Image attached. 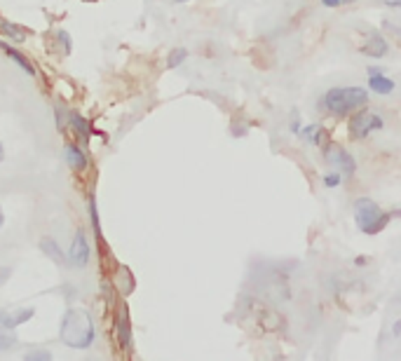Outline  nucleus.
<instances>
[{
    "label": "nucleus",
    "mask_w": 401,
    "mask_h": 361,
    "mask_svg": "<svg viewBox=\"0 0 401 361\" xmlns=\"http://www.w3.org/2000/svg\"><path fill=\"white\" fill-rule=\"evenodd\" d=\"M59 340L70 350H87L94 343V322H91L89 312L80 308L66 310L59 326Z\"/></svg>",
    "instance_id": "1"
},
{
    "label": "nucleus",
    "mask_w": 401,
    "mask_h": 361,
    "mask_svg": "<svg viewBox=\"0 0 401 361\" xmlns=\"http://www.w3.org/2000/svg\"><path fill=\"white\" fill-rule=\"evenodd\" d=\"M369 103V92L364 87H333L322 96V108L331 115L345 117Z\"/></svg>",
    "instance_id": "2"
},
{
    "label": "nucleus",
    "mask_w": 401,
    "mask_h": 361,
    "mask_svg": "<svg viewBox=\"0 0 401 361\" xmlns=\"http://www.w3.org/2000/svg\"><path fill=\"white\" fill-rule=\"evenodd\" d=\"M392 216H394L392 211H383L369 197H359L355 202V221H357V228L364 235H378L380 230H385Z\"/></svg>",
    "instance_id": "3"
},
{
    "label": "nucleus",
    "mask_w": 401,
    "mask_h": 361,
    "mask_svg": "<svg viewBox=\"0 0 401 361\" xmlns=\"http://www.w3.org/2000/svg\"><path fill=\"white\" fill-rule=\"evenodd\" d=\"M385 127V120L378 113H369V110H355L350 117V134L352 138H366L373 131H380Z\"/></svg>",
    "instance_id": "4"
},
{
    "label": "nucleus",
    "mask_w": 401,
    "mask_h": 361,
    "mask_svg": "<svg viewBox=\"0 0 401 361\" xmlns=\"http://www.w3.org/2000/svg\"><path fill=\"white\" fill-rule=\"evenodd\" d=\"M89 256H91V247H89V242H87V235H84L82 230H77L75 237H73V242H70L68 256H66V258H68V265H70V268H77V270L87 268Z\"/></svg>",
    "instance_id": "5"
},
{
    "label": "nucleus",
    "mask_w": 401,
    "mask_h": 361,
    "mask_svg": "<svg viewBox=\"0 0 401 361\" xmlns=\"http://www.w3.org/2000/svg\"><path fill=\"white\" fill-rule=\"evenodd\" d=\"M324 157H326V162L336 164L343 173H348V176H352V173L357 171L355 157H352L345 148H340V145H326V150H324Z\"/></svg>",
    "instance_id": "6"
},
{
    "label": "nucleus",
    "mask_w": 401,
    "mask_h": 361,
    "mask_svg": "<svg viewBox=\"0 0 401 361\" xmlns=\"http://www.w3.org/2000/svg\"><path fill=\"white\" fill-rule=\"evenodd\" d=\"M33 315H35L33 308H24V305H19V308L3 310V312H0V319H3L5 326H10V329H19V326L26 324Z\"/></svg>",
    "instance_id": "7"
},
{
    "label": "nucleus",
    "mask_w": 401,
    "mask_h": 361,
    "mask_svg": "<svg viewBox=\"0 0 401 361\" xmlns=\"http://www.w3.org/2000/svg\"><path fill=\"white\" fill-rule=\"evenodd\" d=\"M66 164H68V169L70 171H75V173H82L84 169L89 166V157L84 155V150L80 148V145H75V143H68L66 145Z\"/></svg>",
    "instance_id": "8"
},
{
    "label": "nucleus",
    "mask_w": 401,
    "mask_h": 361,
    "mask_svg": "<svg viewBox=\"0 0 401 361\" xmlns=\"http://www.w3.org/2000/svg\"><path fill=\"white\" fill-rule=\"evenodd\" d=\"M362 52L366 57H373V59H383L387 52H390V45H387V40L383 36H378V33H371L369 40L362 45Z\"/></svg>",
    "instance_id": "9"
},
{
    "label": "nucleus",
    "mask_w": 401,
    "mask_h": 361,
    "mask_svg": "<svg viewBox=\"0 0 401 361\" xmlns=\"http://www.w3.org/2000/svg\"><path fill=\"white\" fill-rule=\"evenodd\" d=\"M38 247H40V251L45 254L49 261L56 263V265H66V263H68L66 254L61 251V247H59V242H56V239H52V237H42Z\"/></svg>",
    "instance_id": "10"
},
{
    "label": "nucleus",
    "mask_w": 401,
    "mask_h": 361,
    "mask_svg": "<svg viewBox=\"0 0 401 361\" xmlns=\"http://www.w3.org/2000/svg\"><path fill=\"white\" fill-rule=\"evenodd\" d=\"M115 331H117L120 347H122V350H129V347H132V322H129V315H127V310H122L117 315Z\"/></svg>",
    "instance_id": "11"
},
{
    "label": "nucleus",
    "mask_w": 401,
    "mask_h": 361,
    "mask_svg": "<svg viewBox=\"0 0 401 361\" xmlns=\"http://www.w3.org/2000/svg\"><path fill=\"white\" fill-rule=\"evenodd\" d=\"M369 89L371 92H376L380 96L385 94H392L394 92V80H390L383 71L378 73H369Z\"/></svg>",
    "instance_id": "12"
},
{
    "label": "nucleus",
    "mask_w": 401,
    "mask_h": 361,
    "mask_svg": "<svg viewBox=\"0 0 401 361\" xmlns=\"http://www.w3.org/2000/svg\"><path fill=\"white\" fill-rule=\"evenodd\" d=\"M0 47H3L7 57H10V59H12L17 66L24 68V71H26L28 75H35V68H33V64H31V61H28V59L24 57V54H21V52L17 50V47H10V45H5V43H0Z\"/></svg>",
    "instance_id": "13"
},
{
    "label": "nucleus",
    "mask_w": 401,
    "mask_h": 361,
    "mask_svg": "<svg viewBox=\"0 0 401 361\" xmlns=\"http://www.w3.org/2000/svg\"><path fill=\"white\" fill-rule=\"evenodd\" d=\"M68 124L77 131V136L82 138V141H87V138L91 136V124L84 120L82 115H77V113H70L68 110Z\"/></svg>",
    "instance_id": "14"
},
{
    "label": "nucleus",
    "mask_w": 401,
    "mask_h": 361,
    "mask_svg": "<svg viewBox=\"0 0 401 361\" xmlns=\"http://www.w3.org/2000/svg\"><path fill=\"white\" fill-rule=\"evenodd\" d=\"M298 136L303 138V141H310V143L319 145L322 143V136H324V129L319 127V124H310V127H303L298 131Z\"/></svg>",
    "instance_id": "15"
},
{
    "label": "nucleus",
    "mask_w": 401,
    "mask_h": 361,
    "mask_svg": "<svg viewBox=\"0 0 401 361\" xmlns=\"http://www.w3.org/2000/svg\"><path fill=\"white\" fill-rule=\"evenodd\" d=\"M14 343H17V338H14V329L5 326V322L0 319V352L10 350Z\"/></svg>",
    "instance_id": "16"
},
{
    "label": "nucleus",
    "mask_w": 401,
    "mask_h": 361,
    "mask_svg": "<svg viewBox=\"0 0 401 361\" xmlns=\"http://www.w3.org/2000/svg\"><path fill=\"white\" fill-rule=\"evenodd\" d=\"M186 59H188V50H186V47H176V50L169 52V57H167V68H179Z\"/></svg>",
    "instance_id": "17"
},
{
    "label": "nucleus",
    "mask_w": 401,
    "mask_h": 361,
    "mask_svg": "<svg viewBox=\"0 0 401 361\" xmlns=\"http://www.w3.org/2000/svg\"><path fill=\"white\" fill-rule=\"evenodd\" d=\"M0 29H3L7 36H12L14 40H17V43H24V38H26L24 31H19L17 26H12L10 22H5V19H3V22H0Z\"/></svg>",
    "instance_id": "18"
},
{
    "label": "nucleus",
    "mask_w": 401,
    "mask_h": 361,
    "mask_svg": "<svg viewBox=\"0 0 401 361\" xmlns=\"http://www.w3.org/2000/svg\"><path fill=\"white\" fill-rule=\"evenodd\" d=\"M89 218H91V225H94V232L101 235V223H98V211H96V197L94 195L89 197Z\"/></svg>",
    "instance_id": "19"
},
{
    "label": "nucleus",
    "mask_w": 401,
    "mask_h": 361,
    "mask_svg": "<svg viewBox=\"0 0 401 361\" xmlns=\"http://www.w3.org/2000/svg\"><path fill=\"white\" fill-rule=\"evenodd\" d=\"M26 361H52V354H49L47 350H31L26 352Z\"/></svg>",
    "instance_id": "20"
},
{
    "label": "nucleus",
    "mask_w": 401,
    "mask_h": 361,
    "mask_svg": "<svg viewBox=\"0 0 401 361\" xmlns=\"http://www.w3.org/2000/svg\"><path fill=\"white\" fill-rule=\"evenodd\" d=\"M340 180V173H324V185H329V188H338Z\"/></svg>",
    "instance_id": "21"
},
{
    "label": "nucleus",
    "mask_w": 401,
    "mask_h": 361,
    "mask_svg": "<svg viewBox=\"0 0 401 361\" xmlns=\"http://www.w3.org/2000/svg\"><path fill=\"white\" fill-rule=\"evenodd\" d=\"M56 38L61 40V47H63V52H66V54H70V36H68V33H66V31H59V33H56Z\"/></svg>",
    "instance_id": "22"
},
{
    "label": "nucleus",
    "mask_w": 401,
    "mask_h": 361,
    "mask_svg": "<svg viewBox=\"0 0 401 361\" xmlns=\"http://www.w3.org/2000/svg\"><path fill=\"white\" fill-rule=\"evenodd\" d=\"M383 29H385V31H390L392 36H397V38L401 40V26H394L392 22H383Z\"/></svg>",
    "instance_id": "23"
},
{
    "label": "nucleus",
    "mask_w": 401,
    "mask_h": 361,
    "mask_svg": "<svg viewBox=\"0 0 401 361\" xmlns=\"http://www.w3.org/2000/svg\"><path fill=\"white\" fill-rule=\"evenodd\" d=\"M345 0H322V5H326V8H340Z\"/></svg>",
    "instance_id": "24"
},
{
    "label": "nucleus",
    "mask_w": 401,
    "mask_h": 361,
    "mask_svg": "<svg viewBox=\"0 0 401 361\" xmlns=\"http://www.w3.org/2000/svg\"><path fill=\"white\" fill-rule=\"evenodd\" d=\"M387 8H399L401 10V0H383Z\"/></svg>",
    "instance_id": "25"
},
{
    "label": "nucleus",
    "mask_w": 401,
    "mask_h": 361,
    "mask_svg": "<svg viewBox=\"0 0 401 361\" xmlns=\"http://www.w3.org/2000/svg\"><path fill=\"white\" fill-rule=\"evenodd\" d=\"M392 333H394V336H397V338H401V319H399V322H394Z\"/></svg>",
    "instance_id": "26"
},
{
    "label": "nucleus",
    "mask_w": 401,
    "mask_h": 361,
    "mask_svg": "<svg viewBox=\"0 0 401 361\" xmlns=\"http://www.w3.org/2000/svg\"><path fill=\"white\" fill-rule=\"evenodd\" d=\"M3 223H5V216H3V209H0V228H3Z\"/></svg>",
    "instance_id": "27"
},
{
    "label": "nucleus",
    "mask_w": 401,
    "mask_h": 361,
    "mask_svg": "<svg viewBox=\"0 0 401 361\" xmlns=\"http://www.w3.org/2000/svg\"><path fill=\"white\" fill-rule=\"evenodd\" d=\"M3 157H5V150H3V145H0V162H3Z\"/></svg>",
    "instance_id": "28"
},
{
    "label": "nucleus",
    "mask_w": 401,
    "mask_h": 361,
    "mask_svg": "<svg viewBox=\"0 0 401 361\" xmlns=\"http://www.w3.org/2000/svg\"><path fill=\"white\" fill-rule=\"evenodd\" d=\"M176 3H190V0H176Z\"/></svg>",
    "instance_id": "29"
},
{
    "label": "nucleus",
    "mask_w": 401,
    "mask_h": 361,
    "mask_svg": "<svg viewBox=\"0 0 401 361\" xmlns=\"http://www.w3.org/2000/svg\"><path fill=\"white\" fill-rule=\"evenodd\" d=\"M84 3H96V0H84Z\"/></svg>",
    "instance_id": "30"
}]
</instances>
